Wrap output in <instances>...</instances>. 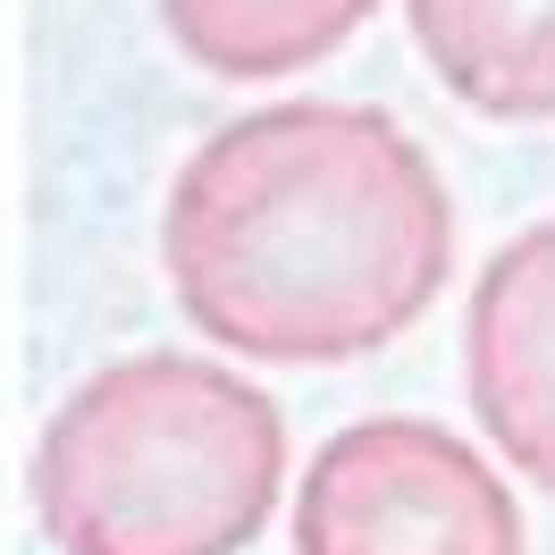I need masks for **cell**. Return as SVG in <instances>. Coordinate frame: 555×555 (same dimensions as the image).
Returning a JSON list of instances; mask_svg holds the SVG:
<instances>
[{"label":"cell","mask_w":555,"mask_h":555,"mask_svg":"<svg viewBox=\"0 0 555 555\" xmlns=\"http://www.w3.org/2000/svg\"><path fill=\"white\" fill-rule=\"evenodd\" d=\"M177 312L244 362H362L454 270V203L404 118L371 102H270L228 118L160 210Z\"/></svg>","instance_id":"1"},{"label":"cell","mask_w":555,"mask_h":555,"mask_svg":"<svg viewBox=\"0 0 555 555\" xmlns=\"http://www.w3.org/2000/svg\"><path fill=\"white\" fill-rule=\"evenodd\" d=\"M278 496L286 413L194 353L93 371L35 447V514L60 555H244Z\"/></svg>","instance_id":"2"},{"label":"cell","mask_w":555,"mask_h":555,"mask_svg":"<svg viewBox=\"0 0 555 555\" xmlns=\"http://www.w3.org/2000/svg\"><path fill=\"white\" fill-rule=\"evenodd\" d=\"M295 555H530L496 463L438 421L337 429L295 488Z\"/></svg>","instance_id":"3"},{"label":"cell","mask_w":555,"mask_h":555,"mask_svg":"<svg viewBox=\"0 0 555 555\" xmlns=\"http://www.w3.org/2000/svg\"><path fill=\"white\" fill-rule=\"evenodd\" d=\"M463 396L480 438L555 496V219L488 253L463 312Z\"/></svg>","instance_id":"4"},{"label":"cell","mask_w":555,"mask_h":555,"mask_svg":"<svg viewBox=\"0 0 555 555\" xmlns=\"http://www.w3.org/2000/svg\"><path fill=\"white\" fill-rule=\"evenodd\" d=\"M404 17L472 118L555 127V0H404Z\"/></svg>","instance_id":"5"},{"label":"cell","mask_w":555,"mask_h":555,"mask_svg":"<svg viewBox=\"0 0 555 555\" xmlns=\"http://www.w3.org/2000/svg\"><path fill=\"white\" fill-rule=\"evenodd\" d=\"M379 0H160L177 51L228 85H270L328 60L371 26Z\"/></svg>","instance_id":"6"}]
</instances>
